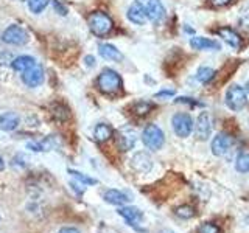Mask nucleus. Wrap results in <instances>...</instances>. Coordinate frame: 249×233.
Listing matches in <instances>:
<instances>
[{
    "label": "nucleus",
    "mask_w": 249,
    "mask_h": 233,
    "mask_svg": "<svg viewBox=\"0 0 249 233\" xmlns=\"http://www.w3.org/2000/svg\"><path fill=\"white\" fill-rule=\"evenodd\" d=\"M215 76V70L210 68V67H199L198 72H196V80L201 83V84H207L213 80Z\"/></svg>",
    "instance_id": "22"
},
{
    "label": "nucleus",
    "mask_w": 249,
    "mask_h": 233,
    "mask_svg": "<svg viewBox=\"0 0 249 233\" xmlns=\"http://www.w3.org/2000/svg\"><path fill=\"white\" fill-rule=\"evenodd\" d=\"M5 169V162L2 159V155H0V171H3Z\"/></svg>",
    "instance_id": "35"
},
{
    "label": "nucleus",
    "mask_w": 249,
    "mask_h": 233,
    "mask_svg": "<svg viewBox=\"0 0 249 233\" xmlns=\"http://www.w3.org/2000/svg\"><path fill=\"white\" fill-rule=\"evenodd\" d=\"M97 87L106 95H112L122 89V78L112 68H105L97 78Z\"/></svg>",
    "instance_id": "2"
},
{
    "label": "nucleus",
    "mask_w": 249,
    "mask_h": 233,
    "mask_svg": "<svg viewBox=\"0 0 249 233\" xmlns=\"http://www.w3.org/2000/svg\"><path fill=\"white\" fill-rule=\"evenodd\" d=\"M175 95V90H160L156 93V98H170Z\"/></svg>",
    "instance_id": "31"
},
{
    "label": "nucleus",
    "mask_w": 249,
    "mask_h": 233,
    "mask_svg": "<svg viewBox=\"0 0 249 233\" xmlns=\"http://www.w3.org/2000/svg\"><path fill=\"white\" fill-rule=\"evenodd\" d=\"M111 137H112V128L106 123H100L95 126V129H93V138H95V142L98 143L107 142Z\"/></svg>",
    "instance_id": "20"
},
{
    "label": "nucleus",
    "mask_w": 249,
    "mask_h": 233,
    "mask_svg": "<svg viewBox=\"0 0 249 233\" xmlns=\"http://www.w3.org/2000/svg\"><path fill=\"white\" fill-rule=\"evenodd\" d=\"M171 126H173V131L176 132L178 137L185 138V137H189L193 131V120L189 114L178 112L173 115V118H171Z\"/></svg>",
    "instance_id": "5"
},
{
    "label": "nucleus",
    "mask_w": 249,
    "mask_h": 233,
    "mask_svg": "<svg viewBox=\"0 0 249 233\" xmlns=\"http://www.w3.org/2000/svg\"><path fill=\"white\" fill-rule=\"evenodd\" d=\"M103 198L107 204H112V205H124L131 200L126 193L119 191V190H107L103 194Z\"/></svg>",
    "instance_id": "19"
},
{
    "label": "nucleus",
    "mask_w": 249,
    "mask_h": 233,
    "mask_svg": "<svg viewBox=\"0 0 249 233\" xmlns=\"http://www.w3.org/2000/svg\"><path fill=\"white\" fill-rule=\"evenodd\" d=\"M88 25L89 30L92 31V34H95L97 37H105L112 31L114 22L106 13L93 11L88 16Z\"/></svg>",
    "instance_id": "1"
},
{
    "label": "nucleus",
    "mask_w": 249,
    "mask_h": 233,
    "mask_svg": "<svg viewBox=\"0 0 249 233\" xmlns=\"http://www.w3.org/2000/svg\"><path fill=\"white\" fill-rule=\"evenodd\" d=\"M19 123H20V118L16 112H5L0 115V131L11 132L14 129H18Z\"/></svg>",
    "instance_id": "16"
},
{
    "label": "nucleus",
    "mask_w": 249,
    "mask_h": 233,
    "mask_svg": "<svg viewBox=\"0 0 249 233\" xmlns=\"http://www.w3.org/2000/svg\"><path fill=\"white\" fill-rule=\"evenodd\" d=\"M58 233H80V230L75 227H62Z\"/></svg>",
    "instance_id": "33"
},
{
    "label": "nucleus",
    "mask_w": 249,
    "mask_h": 233,
    "mask_svg": "<svg viewBox=\"0 0 249 233\" xmlns=\"http://www.w3.org/2000/svg\"><path fill=\"white\" fill-rule=\"evenodd\" d=\"M145 13L146 19H150L153 23H160L165 17V6H163L162 0H148Z\"/></svg>",
    "instance_id": "10"
},
{
    "label": "nucleus",
    "mask_w": 249,
    "mask_h": 233,
    "mask_svg": "<svg viewBox=\"0 0 249 233\" xmlns=\"http://www.w3.org/2000/svg\"><path fill=\"white\" fill-rule=\"evenodd\" d=\"M35 64H36V59L31 58V56H27V54L13 59V62H11V66H13V68L16 70V72H25L27 68L33 67Z\"/></svg>",
    "instance_id": "21"
},
{
    "label": "nucleus",
    "mask_w": 249,
    "mask_h": 233,
    "mask_svg": "<svg viewBox=\"0 0 249 233\" xmlns=\"http://www.w3.org/2000/svg\"><path fill=\"white\" fill-rule=\"evenodd\" d=\"M232 146V138L228 134H218L213 140H212V152L216 155V157H223L224 154H228V151Z\"/></svg>",
    "instance_id": "12"
},
{
    "label": "nucleus",
    "mask_w": 249,
    "mask_h": 233,
    "mask_svg": "<svg viewBox=\"0 0 249 233\" xmlns=\"http://www.w3.org/2000/svg\"><path fill=\"white\" fill-rule=\"evenodd\" d=\"M119 215L124 217L126 222L132 225V227H137V225L143 221V213L140 212L137 207H120Z\"/></svg>",
    "instance_id": "14"
},
{
    "label": "nucleus",
    "mask_w": 249,
    "mask_h": 233,
    "mask_svg": "<svg viewBox=\"0 0 249 233\" xmlns=\"http://www.w3.org/2000/svg\"><path fill=\"white\" fill-rule=\"evenodd\" d=\"M49 2L50 0H28V8L33 14H41L49 5Z\"/></svg>",
    "instance_id": "26"
},
{
    "label": "nucleus",
    "mask_w": 249,
    "mask_h": 233,
    "mask_svg": "<svg viewBox=\"0 0 249 233\" xmlns=\"http://www.w3.org/2000/svg\"><path fill=\"white\" fill-rule=\"evenodd\" d=\"M137 142V132L129 128V126H123L117 132V145L122 151H129L131 148H134Z\"/></svg>",
    "instance_id": "9"
},
{
    "label": "nucleus",
    "mask_w": 249,
    "mask_h": 233,
    "mask_svg": "<svg viewBox=\"0 0 249 233\" xmlns=\"http://www.w3.org/2000/svg\"><path fill=\"white\" fill-rule=\"evenodd\" d=\"M45 80V75H44V68L41 64H36L33 67L27 68L25 72H22V81L23 84L27 85V87H37V85H41Z\"/></svg>",
    "instance_id": "7"
},
{
    "label": "nucleus",
    "mask_w": 249,
    "mask_h": 233,
    "mask_svg": "<svg viewBox=\"0 0 249 233\" xmlns=\"http://www.w3.org/2000/svg\"><path fill=\"white\" fill-rule=\"evenodd\" d=\"M175 103H184V104H192V106H202V103H199V101H195L193 98H178L175 100Z\"/></svg>",
    "instance_id": "29"
},
{
    "label": "nucleus",
    "mask_w": 249,
    "mask_h": 233,
    "mask_svg": "<svg viewBox=\"0 0 249 233\" xmlns=\"http://www.w3.org/2000/svg\"><path fill=\"white\" fill-rule=\"evenodd\" d=\"M198 233H221V229L213 222H204L198 227Z\"/></svg>",
    "instance_id": "27"
},
{
    "label": "nucleus",
    "mask_w": 249,
    "mask_h": 233,
    "mask_svg": "<svg viewBox=\"0 0 249 233\" xmlns=\"http://www.w3.org/2000/svg\"><path fill=\"white\" fill-rule=\"evenodd\" d=\"M190 47L193 50H220V44L209 37L193 36L190 39Z\"/></svg>",
    "instance_id": "15"
},
{
    "label": "nucleus",
    "mask_w": 249,
    "mask_h": 233,
    "mask_svg": "<svg viewBox=\"0 0 249 233\" xmlns=\"http://www.w3.org/2000/svg\"><path fill=\"white\" fill-rule=\"evenodd\" d=\"M218 33H220L223 41L228 45H231L233 50H240L241 49V37L238 36L237 31H233L232 28H220Z\"/></svg>",
    "instance_id": "17"
},
{
    "label": "nucleus",
    "mask_w": 249,
    "mask_h": 233,
    "mask_svg": "<svg viewBox=\"0 0 249 233\" xmlns=\"http://www.w3.org/2000/svg\"><path fill=\"white\" fill-rule=\"evenodd\" d=\"M84 62H86V66H88V67H93V66H95V58H93V56H90V54H89V56H86L84 58Z\"/></svg>",
    "instance_id": "32"
},
{
    "label": "nucleus",
    "mask_w": 249,
    "mask_h": 233,
    "mask_svg": "<svg viewBox=\"0 0 249 233\" xmlns=\"http://www.w3.org/2000/svg\"><path fill=\"white\" fill-rule=\"evenodd\" d=\"M248 103V95H246V90L241 87V85L235 84V85H231L226 92V104L231 109V111H241Z\"/></svg>",
    "instance_id": "4"
},
{
    "label": "nucleus",
    "mask_w": 249,
    "mask_h": 233,
    "mask_svg": "<svg viewBox=\"0 0 249 233\" xmlns=\"http://www.w3.org/2000/svg\"><path fill=\"white\" fill-rule=\"evenodd\" d=\"M142 142L151 151H158L165 143V135L158 124H148L142 132Z\"/></svg>",
    "instance_id": "3"
},
{
    "label": "nucleus",
    "mask_w": 249,
    "mask_h": 233,
    "mask_svg": "<svg viewBox=\"0 0 249 233\" xmlns=\"http://www.w3.org/2000/svg\"><path fill=\"white\" fill-rule=\"evenodd\" d=\"M153 109V104L151 103H145V101H137L134 104V112L137 115H146Z\"/></svg>",
    "instance_id": "28"
},
{
    "label": "nucleus",
    "mask_w": 249,
    "mask_h": 233,
    "mask_svg": "<svg viewBox=\"0 0 249 233\" xmlns=\"http://www.w3.org/2000/svg\"><path fill=\"white\" fill-rule=\"evenodd\" d=\"M52 2H53L54 10H56L61 16H66V14H67V8H66L64 5H62V3L59 2V0H52Z\"/></svg>",
    "instance_id": "30"
},
{
    "label": "nucleus",
    "mask_w": 249,
    "mask_h": 233,
    "mask_svg": "<svg viewBox=\"0 0 249 233\" xmlns=\"http://www.w3.org/2000/svg\"><path fill=\"white\" fill-rule=\"evenodd\" d=\"M175 215L178 217H181V219H192V217L196 215V212H195V208L192 205H179L175 210Z\"/></svg>",
    "instance_id": "23"
},
{
    "label": "nucleus",
    "mask_w": 249,
    "mask_h": 233,
    "mask_svg": "<svg viewBox=\"0 0 249 233\" xmlns=\"http://www.w3.org/2000/svg\"><path fill=\"white\" fill-rule=\"evenodd\" d=\"M98 51H100V56L103 59H107V61L120 62L123 59L120 50H117L112 44H100L98 45Z\"/></svg>",
    "instance_id": "18"
},
{
    "label": "nucleus",
    "mask_w": 249,
    "mask_h": 233,
    "mask_svg": "<svg viewBox=\"0 0 249 233\" xmlns=\"http://www.w3.org/2000/svg\"><path fill=\"white\" fill-rule=\"evenodd\" d=\"M212 116H210L209 112H201L198 115V120H196V124H195V132H196V137L198 140H207L212 134Z\"/></svg>",
    "instance_id": "8"
},
{
    "label": "nucleus",
    "mask_w": 249,
    "mask_h": 233,
    "mask_svg": "<svg viewBox=\"0 0 249 233\" xmlns=\"http://www.w3.org/2000/svg\"><path fill=\"white\" fill-rule=\"evenodd\" d=\"M28 39V33L20 25H10L2 34V41L8 45H25Z\"/></svg>",
    "instance_id": "6"
},
{
    "label": "nucleus",
    "mask_w": 249,
    "mask_h": 233,
    "mask_svg": "<svg viewBox=\"0 0 249 233\" xmlns=\"http://www.w3.org/2000/svg\"><path fill=\"white\" fill-rule=\"evenodd\" d=\"M128 19L129 22L136 23V25H143V23L146 22V13H145V6L140 3V2H132L128 8Z\"/></svg>",
    "instance_id": "13"
},
{
    "label": "nucleus",
    "mask_w": 249,
    "mask_h": 233,
    "mask_svg": "<svg viewBox=\"0 0 249 233\" xmlns=\"http://www.w3.org/2000/svg\"><path fill=\"white\" fill-rule=\"evenodd\" d=\"M246 89H248V92H249V80H248V83H246Z\"/></svg>",
    "instance_id": "37"
},
{
    "label": "nucleus",
    "mask_w": 249,
    "mask_h": 233,
    "mask_svg": "<svg viewBox=\"0 0 249 233\" xmlns=\"http://www.w3.org/2000/svg\"><path fill=\"white\" fill-rule=\"evenodd\" d=\"M160 233H176V232H173V230H162Z\"/></svg>",
    "instance_id": "36"
},
{
    "label": "nucleus",
    "mask_w": 249,
    "mask_h": 233,
    "mask_svg": "<svg viewBox=\"0 0 249 233\" xmlns=\"http://www.w3.org/2000/svg\"><path fill=\"white\" fill-rule=\"evenodd\" d=\"M235 169L238 173H249V152H243L237 157Z\"/></svg>",
    "instance_id": "24"
},
{
    "label": "nucleus",
    "mask_w": 249,
    "mask_h": 233,
    "mask_svg": "<svg viewBox=\"0 0 249 233\" xmlns=\"http://www.w3.org/2000/svg\"><path fill=\"white\" fill-rule=\"evenodd\" d=\"M215 6H224V5H228L231 3V0H210Z\"/></svg>",
    "instance_id": "34"
},
{
    "label": "nucleus",
    "mask_w": 249,
    "mask_h": 233,
    "mask_svg": "<svg viewBox=\"0 0 249 233\" xmlns=\"http://www.w3.org/2000/svg\"><path fill=\"white\" fill-rule=\"evenodd\" d=\"M69 174L75 177L78 182L83 183V185H95L97 183V179H92L89 176H86L83 173H80V171H75V169H69Z\"/></svg>",
    "instance_id": "25"
},
{
    "label": "nucleus",
    "mask_w": 249,
    "mask_h": 233,
    "mask_svg": "<svg viewBox=\"0 0 249 233\" xmlns=\"http://www.w3.org/2000/svg\"><path fill=\"white\" fill-rule=\"evenodd\" d=\"M131 168L137 171L140 174H145V173H150L151 168H153V160L150 157V154L146 152H136L132 155L131 159Z\"/></svg>",
    "instance_id": "11"
}]
</instances>
